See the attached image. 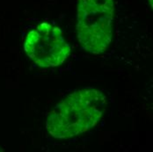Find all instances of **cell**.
I'll use <instances>...</instances> for the list:
<instances>
[{"instance_id": "3957f363", "label": "cell", "mask_w": 153, "mask_h": 152, "mask_svg": "<svg viewBox=\"0 0 153 152\" xmlns=\"http://www.w3.org/2000/svg\"><path fill=\"white\" fill-rule=\"evenodd\" d=\"M24 49L32 61L44 68L62 64L71 50L62 31L47 22L39 24L27 33Z\"/></svg>"}, {"instance_id": "7a4b0ae2", "label": "cell", "mask_w": 153, "mask_h": 152, "mask_svg": "<svg viewBox=\"0 0 153 152\" xmlns=\"http://www.w3.org/2000/svg\"><path fill=\"white\" fill-rule=\"evenodd\" d=\"M114 0H78L76 33L81 46L92 54L105 52L112 41Z\"/></svg>"}, {"instance_id": "6da1fadb", "label": "cell", "mask_w": 153, "mask_h": 152, "mask_svg": "<svg viewBox=\"0 0 153 152\" xmlns=\"http://www.w3.org/2000/svg\"><path fill=\"white\" fill-rule=\"evenodd\" d=\"M106 96L93 88L76 90L59 102L46 122L48 133L57 139H68L92 129L103 116Z\"/></svg>"}]
</instances>
